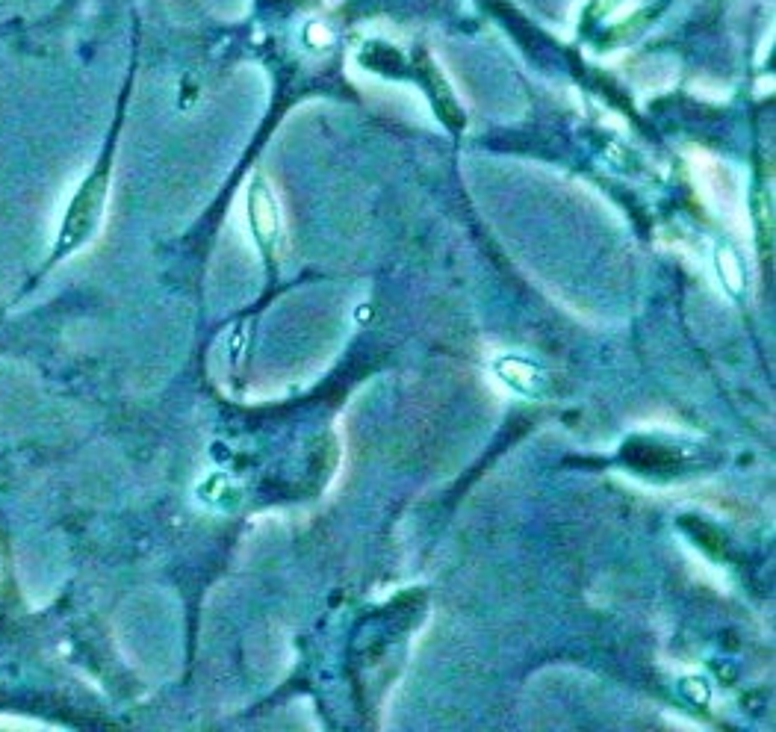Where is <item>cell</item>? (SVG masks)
Returning <instances> with one entry per match:
<instances>
[{
  "instance_id": "6da1fadb",
  "label": "cell",
  "mask_w": 776,
  "mask_h": 732,
  "mask_svg": "<svg viewBox=\"0 0 776 732\" xmlns=\"http://www.w3.org/2000/svg\"><path fill=\"white\" fill-rule=\"evenodd\" d=\"M248 225H251L257 245L263 248V254L275 257L278 245L284 240V216H281V204H278L272 183L263 175H257L248 189Z\"/></svg>"
},
{
  "instance_id": "7a4b0ae2",
  "label": "cell",
  "mask_w": 776,
  "mask_h": 732,
  "mask_svg": "<svg viewBox=\"0 0 776 732\" xmlns=\"http://www.w3.org/2000/svg\"><path fill=\"white\" fill-rule=\"evenodd\" d=\"M425 65H422V77H425V89L431 92V101H434V110H437V116L443 119V122L449 124L452 130H458V127H464V113H461V107H458V101L452 98V92H449V86H446V80H443V74H440V68L434 65V62L425 57Z\"/></svg>"
},
{
  "instance_id": "3957f363",
  "label": "cell",
  "mask_w": 776,
  "mask_h": 732,
  "mask_svg": "<svg viewBox=\"0 0 776 732\" xmlns=\"http://www.w3.org/2000/svg\"><path fill=\"white\" fill-rule=\"evenodd\" d=\"M496 372H499V378H502L505 384H511V387L520 390V393H535L538 384L543 381L538 369L529 364V361H523V358H505V361H499V364H496Z\"/></svg>"
},
{
  "instance_id": "277c9868",
  "label": "cell",
  "mask_w": 776,
  "mask_h": 732,
  "mask_svg": "<svg viewBox=\"0 0 776 732\" xmlns=\"http://www.w3.org/2000/svg\"><path fill=\"white\" fill-rule=\"evenodd\" d=\"M715 263H717V272H720L723 287H726L732 296H741V290H744V266H741L738 254H735L729 245H717Z\"/></svg>"
},
{
  "instance_id": "5b68a950",
  "label": "cell",
  "mask_w": 776,
  "mask_h": 732,
  "mask_svg": "<svg viewBox=\"0 0 776 732\" xmlns=\"http://www.w3.org/2000/svg\"><path fill=\"white\" fill-rule=\"evenodd\" d=\"M360 54H363V65L378 71V74H396L405 65L402 54L393 45H384V42H369V45H363Z\"/></svg>"
}]
</instances>
